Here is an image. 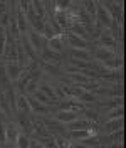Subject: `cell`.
Returning <instances> with one entry per match:
<instances>
[{
  "label": "cell",
  "instance_id": "1",
  "mask_svg": "<svg viewBox=\"0 0 126 148\" xmlns=\"http://www.w3.org/2000/svg\"><path fill=\"white\" fill-rule=\"evenodd\" d=\"M101 5L109 14V17L123 29V2H103Z\"/></svg>",
  "mask_w": 126,
  "mask_h": 148
},
{
  "label": "cell",
  "instance_id": "2",
  "mask_svg": "<svg viewBox=\"0 0 126 148\" xmlns=\"http://www.w3.org/2000/svg\"><path fill=\"white\" fill-rule=\"evenodd\" d=\"M25 37H27V40L30 42V46L34 47V51L39 54V52L42 51V47H44V40L45 39L40 36V34H37L36 30H29Z\"/></svg>",
  "mask_w": 126,
  "mask_h": 148
},
{
  "label": "cell",
  "instance_id": "3",
  "mask_svg": "<svg viewBox=\"0 0 126 148\" xmlns=\"http://www.w3.org/2000/svg\"><path fill=\"white\" fill-rule=\"evenodd\" d=\"M5 71H7V76H9L10 81H15V79L20 77V74H22V71H24V67L18 64L17 61H9L7 66H5Z\"/></svg>",
  "mask_w": 126,
  "mask_h": 148
},
{
  "label": "cell",
  "instance_id": "4",
  "mask_svg": "<svg viewBox=\"0 0 126 148\" xmlns=\"http://www.w3.org/2000/svg\"><path fill=\"white\" fill-rule=\"evenodd\" d=\"M99 42H101V47L104 49H109L113 52H116V47H118V40L114 36H111L109 32H104L103 36L99 37Z\"/></svg>",
  "mask_w": 126,
  "mask_h": 148
},
{
  "label": "cell",
  "instance_id": "5",
  "mask_svg": "<svg viewBox=\"0 0 126 148\" xmlns=\"http://www.w3.org/2000/svg\"><path fill=\"white\" fill-rule=\"evenodd\" d=\"M94 94H106L109 98H119V96H123V86L116 84L113 88H98L94 91Z\"/></svg>",
  "mask_w": 126,
  "mask_h": 148
},
{
  "label": "cell",
  "instance_id": "6",
  "mask_svg": "<svg viewBox=\"0 0 126 148\" xmlns=\"http://www.w3.org/2000/svg\"><path fill=\"white\" fill-rule=\"evenodd\" d=\"M121 67H123V57L121 56H114V57L103 62V71H119Z\"/></svg>",
  "mask_w": 126,
  "mask_h": 148
},
{
  "label": "cell",
  "instance_id": "7",
  "mask_svg": "<svg viewBox=\"0 0 126 148\" xmlns=\"http://www.w3.org/2000/svg\"><path fill=\"white\" fill-rule=\"evenodd\" d=\"M96 20H98V24H104L108 27L113 24V18L109 17V14L104 10L101 3H96Z\"/></svg>",
  "mask_w": 126,
  "mask_h": 148
},
{
  "label": "cell",
  "instance_id": "8",
  "mask_svg": "<svg viewBox=\"0 0 126 148\" xmlns=\"http://www.w3.org/2000/svg\"><path fill=\"white\" fill-rule=\"evenodd\" d=\"M67 42H69L71 49H88V40L76 34H71V32L67 34Z\"/></svg>",
  "mask_w": 126,
  "mask_h": 148
},
{
  "label": "cell",
  "instance_id": "9",
  "mask_svg": "<svg viewBox=\"0 0 126 148\" xmlns=\"http://www.w3.org/2000/svg\"><path fill=\"white\" fill-rule=\"evenodd\" d=\"M20 46H22V49H24V54H25V57H27V59H30L32 62H34V61H37V52L34 51V47L30 46V42L27 40L25 34L22 36V39H20Z\"/></svg>",
  "mask_w": 126,
  "mask_h": 148
},
{
  "label": "cell",
  "instance_id": "10",
  "mask_svg": "<svg viewBox=\"0 0 126 148\" xmlns=\"http://www.w3.org/2000/svg\"><path fill=\"white\" fill-rule=\"evenodd\" d=\"M42 57H44L45 62H51V64H59L61 62V57H59V54L57 52H54V51H51L49 47L44 44V47H42Z\"/></svg>",
  "mask_w": 126,
  "mask_h": 148
},
{
  "label": "cell",
  "instance_id": "11",
  "mask_svg": "<svg viewBox=\"0 0 126 148\" xmlns=\"http://www.w3.org/2000/svg\"><path fill=\"white\" fill-rule=\"evenodd\" d=\"M25 96H27V101H29V104H30V110L32 111L40 113V114H47V113H49V108H47L45 104H42L40 101H37L36 98H32L30 94H25Z\"/></svg>",
  "mask_w": 126,
  "mask_h": 148
},
{
  "label": "cell",
  "instance_id": "12",
  "mask_svg": "<svg viewBox=\"0 0 126 148\" xmlns=\"http://www.w3.org/2000/svg\"><path fill=\"white\" fill-rule=\"evenodd\" d=\"M61 110L64 111H74V113H77V111L82 110V103L77 101V99H64L62 103H61Z\"/></svg>",
  "mask_w": 126,
  "mask_h": 148
},
{
  "label": "cell",
  "instance_id": "13",
  "mask_svg": "<svg viewBox=\"0 0 126 148\" xmlns=\"http://www.w3.org/2000/svg\"><path fill=\"white\" fill-rule=\"evenodd\" d=\"M15 101H17V113L18 111H20L22 114H29V113H30V104H29L25 94H17V96H15Z\"/></svg>",
  "mask_w": 126,
  "mask_h": 148
},
{
  "label": "cell",
  "instance_id": "14",
  "mask_svg": "<svg viewBox=\"0 0 126 148\" xmlns=\"http://www.w3.org/2000/svg\"><path fill=\"white\" fill-rule=\"evenodd\" d=\"M14 7H15V22H17V25H18V32L20 34H25L27 32V18L17 9V3H14Z\"/></svg>",
  "mask_w": 126,
  "mask_h": 148
},
{
  "label": "cell",
  "instance_id": "15",
  "mask_svg": "<svg viewBox=\"0 0 126 148\" xmlns=\"http://www.w3.org/2000/svg\"><path fill=\"white\" fill-rule=\"evenodd\" d=\"M77 118V113L74 111H64V110H59L55 113V120H59L61 123H71Z\"/></svg>",
  "mask_w": 126,
  "mask_h": 148
},
{
  "label": "cell",
  "instance_id": "16",
  "mask_svg": "<svg viewBox=\"0 0 126 148\" xmlns=\"http://www.w3.org/2000/svg\"><path fill=\"white\" fill-rule=\"evenodd\" d=\"M47 47L54 52H61L64 47V42H62V36H54L51 39H47Z\"/></svg>",
  "mask_w": 126,
  "mask_h": 148
},
{
  "label": "cell",
  "instance_id": "17",
  "mask_svg": "<svg viewBox=\"0 0 126 148\" xmlns=\"http://www.w3.org/2000/svg\"><path fill=\"white\" fill-rule=\"evenodd\" d=\"M94 133L89 131V130H74V131H69V135H66L69 140H84L88 136H92Z\"/></svg>",
  "mask_w": 126,
  "mask_h": 148
},
{
  "label": "cell",
  "instance_id": "18",
  "mask_svg": "<svg viewBox=\"0 0 126 148\" xmlns=\"http://www.w3.org/2000/svg\"><path fill=\"white\" fill-rule=\"evenodd\" d=\"M18 128L15 125H7L5 126V136H7V143H15L18 136Z\"/></svg>",
  "mask_w": 126,
  "mask_h": 148
},
{
  "label": "cell",
  "instance_id": "19",
  "mask_svg": "<svg viewBox=\"0 0 126 148\" xmlns=\"http://www.w3.org/2000/svg\"><path fill=\"white\" fill-rule=\"evenodd\" d=\"M94 56H96V59H98V61L104 62V61H108V59H111V57H114L116 52H113V51H109V49H104V47H98Z\"/></svg>",
  "mask_w": 126,
  "mask_h": 148
},
{
  "label": "cell",
  "instance_id": "20",
  "mask_svg": "<svg viewBox=\"0 0 126 148\" xmlns=\"http://www.w3.org/2000/svg\"><path fill=\"white\" fill-rule=\"evenodd\" d=\"M52 18H54L55 22L59 24V27H61V29H66V27H67V14H66V12L55 10L54 15H52Z\"/></svg>",
  "mask_w": 126,
  "mask_h": 148
},
{
  "label": "cell",
  "instance_id": "21",
  "mask_svg": "<svg viewBox=\"0 0 126 148\" xmlns=\"http://www.w3.org/2000/svg\"><path fill=\"white\" fill-rule=\"evenodd\" d=\"M52 136H54V141H55V145H57V148H69L71 147V140L67 138L66 135L55 133V135H52Z\"/></svg>",
  "mask_w": 126,
  "mask_h": 148
},
{
  "label": "cell",
  "instance_id": "22",
  "mask_svg": "<svg viewBox=\"0 0 126 148\" xmlns=\"http://www.w3.org/2000/svg\"><path fill=\"white\" fill-rule=\"evenodd\" d=\"M118 130H123V118L106 121V131L108 133H113V131H118Z\"/></svg>",
  "mask_w": 126,
  "mask_h": 148
},
{
  "label": "cell",
  "instance_id": "23",
  "mask_svg": "<svg viewBox=\"0 0 126 148\" xmlns=\"http://www.w3.org/2000/svg\"><path fill=\"white\" fill-rule=\"evenodd\" d=\"M39 91L42 92V94H45L49 99H52V101H55V91L52 86H49V84H39Z\"/></svg>",
  "mask_w": 126,
  "mask_h": 148
},
{
  "label": "cell",
  "instance_id": "24",
  "mask_svg": "<svg viewBox=\"0 0 126 148\" xmlns=\"http://www.w3.org/2000/svg\"><path fill=\"white\" fill-rule=\"evenodd\" d=\"M71 56L79 61H88L89 59V51L88 49H71Z\"/></svg>",
  "mask_w": 126,
  "mask_h": 148
},
{
  "label": "cell",
  "instance_id": "25",
  "mask_svg": "<svg viewBox=\"0 0 126 148\" xmlns=\"http://www.w3.org/2000/svg\"><path fill=\"white\" fill-rule=\"evenodd\" d=\"M15 145H17V148H30V138H29V135H25V133H18Z\"/></svg>",
  "mask_w": 126,
  "mask_h": 148
},
{
  "label": "cell",
  "instance_id": "26",
  "mask_svg": "<svg viewBox=\"0 0 126 148\" xmlns=\"http://www.w3.org/2000/svg\"><path fill=\"white\" fill-rule=\"evenodd\" d=\"M9 76H7V71H5V66L0 64V86H2V89H9Z\"/></svg>",
  "mask_w": 126,
  "mask_h": 148
},
{
  "label": "cell",
  "instance_id": "27",
  "mask_svg": "<svg viewBox=\"0 0 126 148\" xmlns=\"http://www.w3.org/2000/svg\"><path fill=\"white\" fill-rule=\"evenodd\" d=\"M0 108L5 111V114H9V116H12V111H10L9 108V101H7V96H5V91L0 92Z\"/></svg>",
  "mask_w": 126,
  "mask_h": 148
},
{
  "label": "cell",
  "instance_id": "28",
  "mask_svg": "<svg viewBox=\"0 0 126 148\" xmlns=\"http://www.w3.org/2000/svg\"><path fill=\"white\" fill-rule=\"evenodd\" d=\"M40 145H44L45 148H57L54 141V136L52 135H47V136H40Z\"/></svg>",
  "mask_w": 126,
  "mask_h": 148
},
{
  "label": "cell",
  "instance_id": "29",
  "mask_svg": "<svg viewBox=\"0 0 126 148\" xmlns=\"http://www.w3.org/2000/svg\"><path fill=\"white\" fill-rule=\"evenodd\" d=\"M108 110H114V108H123V96L119 98H111L108 103H106Z\"/></svg>",
  "mask_w": 126,
  "mask_h": 148
},
{
  "label": "cell",
  "instance_id": "30",
  "mask_svg": "<svg viewBox=\"0 0 126 148\" xmlns=\"http://www.w3.org/2000/svg\"><path fill=\"white\" fill-rule=\"evenodd\" d=\"M79 101H82V103H94L96 101V94L91 92V91H82Z\"/></svg>",
  "mask_w": 126,
  "mask_h": 148
},
{
  "label": "cell",
  "instance_id": "31",
  "mask_svg": "<svg viewBox=\"0 0 126 148\" xmlns=\"http://www.w3.org/2000/svg\"><path fill=\"white\" fill-rule=\"evenodd\" d=\"M119 118H123V108H114V110H109L108 121L109 120H119Z\"/></svg>",
  "mask_w": 126,
  "mask_h": 148
},
{
  "label": "cell",
  "instance_id": "32",
  "mask_svg": "<svg viewBox=\"0 0 126 148\" xmlns=\"http://www.w3.org/2000/svg\"><path fill=\"white\" fill-rule=\"evenodd\" d=\"M109 141H118V143H123V130H118V131H113V133H109L108 135Z\"/></svg>",
  "mask_w": 126,
  "mask_h": 148
},
{
  "label": "cell",
  "instance_id": "33",
  "mask_svg": "<svg viewBox=\"0 0 126 148\" xmlns=\"http://www.w3.org/2000/svg\"><path fill=\"white\" fill-rule=\"evenodd\" d=\"M34 98H36L37 101H40L42 103V104H52V99H49V98H47V96H45V94H42V92L39 91V89H37L36 92H34Z\"/></svg>",
  "mask_w": 126,
  "mask_h": 148
},
{
  "label": "cell",
  "instance_id": "34",
  "mask_svg": "<svg viewBox=\"0 0 126 148\" xmlns=\"http://www.w3.org/2000/svg\"><path fill=\"white\" fill-rule=\"evenodd\" d=\"M5 46H7V39H5V29L0 27V56H3Z\"/></svg>",
  "mask_w": 126,
  "mask_h": 148
},
{
  "label": "cell",
  "instance_id": "35",
  "mask_svg": "<svg viewBox=\"0 0 126 148\" xmlns=\"http://www.w3.org/2000/svg\"><path fill=\"white\" fill-rule=\"evenodd\" d=\"M42 67H44L47 73L54 74V76H59V69H55L54 64H51V62H44V64H42Z\"/></svg>",
  "mask_w": 126,
  "mask_h": 148
},
{
  "label": "cell",
  "instance_id": "36",
  "mask_svg": "<svg viewBox=\"0 0 126 148\" xmlns=\"http://www.w3.org/2000/svg\"><path fill=\"white\" fill-rule=\"evenodd\" d=\"M7 143V136H5V125L0 121V145Z\"/></svg>",
  "mask_w": 126,
  "mask_h": 148
},
{
  "label": "cell",
  "instance_id": "37",
  "mask_svg": "<svg viewBox=\"0 0 126 148\" xmlns=\"http://www.w3.org/2000/svg\"><path fill=\"white\" fill-rule=\"evenodd\" d=\"M30 147H34V148H45L44 145H40V143H37V141H32V140H30Z\"/></svg>",
  "mask_w": 126,
  "mask_h": 148
},
{
  "label": "cell",
  "instance_id": "38",
  "mask_svg": "<svg viewBox=\"0 0 126 148\" xmlns=\"http://www.w3.org/2000/svg\"><path fill=\"white\" fill-rule=\"evenodd\" d=\"M108 148H123V143H118V145H114V143H113V145H111V147H108Z\"/></svg>",
  "mask_w": 126,
  "mask_h": 148
},
{
  "label": "cell",
  "instance_id": "39",
  "mask_svg": "<svg viewBox=\"0 0 126 148\" xmlns=\"http://www.w3.org/2000/svg\"><path fill=\"white\" fill-rule=\"evenodd\" d=\"M69 148H86V147H82L81 143H79V145H71Z\"/></svg>",
  "mask_w": 126,
  "mask_h": 148
},
{
  "label": "cell",
  "instance_id": "40",
  "mask_svg": "<svg viewBox=\"0 0 126 148\" xmlns=\"http://www.w3.org/2000/svg\"><path fill=\"white\" fill-rule=\"evenodd\" d=\"M96 148H98V147H96Z\"/></svg>",
  "mask_w": 126,
  "mask_h": 148
}]
</instances>
